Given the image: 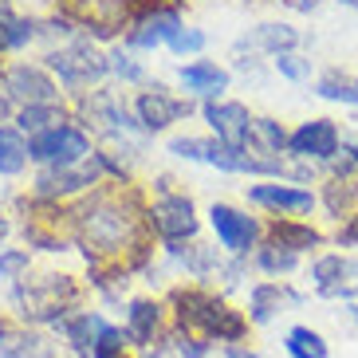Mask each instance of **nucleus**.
Listing matches in <instances>:
<instances>
[{
    "label": "nucleus",
    "mask_w": 358,
    "mask_h": 358,
    "mask_svg": "<svg viewBox=\"0 0 358 358\" xmlns=\"http://www.w3.org/2000/svg\"><path fill=\"white\" fill-rule=\"evenodd\" d=\"M338 244H358V217H355V221H350L343 232H338Z\"/></svg>",
    "instance_id": "c9c22d12"
},
{
    "label": "nucleus",
    "mask_w": 358,
    "mask_h": 358,
    "mask_svg": "<svg viewBox=\"0 0 358 358\" xmlns=\"http://www.w3.org/2000/svg\"><path fill=\"white\" fill-rule=\"evenodd\" d=\"M20 268H28V256H24V252H8V256H0V272H4V275L20 272Z\"/></svg>",
    "instance_id": "f704fd0d"
},
{
    "label": "nucleus",
    "mask_w": 358,
    "mask_h": 358,
    "mask_svg": "<svg viewBox=\"0 0 358 358\" xmlns=\"http://www.w3.org/2000/svg\"><path fill=\"white\" fill-rule=\"evenodd\" d=\"M48 64H52V71L59 75V83L71 87V91L91 87L95 79H103V75L110 71V59H103L91 43H71V48H59V52L48 55Z\"/></svg>",
    "instance_id": "20e7f679"
},
{
    "label": "nucleus",
    "mask_w": 358,
    "mask_h": 358,
    "mask_svg": "<svg viewBox=\"0 0 358 358\" xmlns=\"http://www.w3.org/2000/svg\"><path fill=\"white\" fill-rule=\"evenodd\" d=\"M173 303H178L181 327H197L201 335H209V338L213 335L217 338H241L244 335V319L205 292H178Z\"/></svg>",
    "instance_id": "f257e3e1"
},
{
    "label": "nucleus",
    "mask_w": 358,
    "mask_h": 358,
    "mask_svg": "<svg viewBox=\"0 0 358 358\" xmlns=\"http://www.w3.org/2000/svg\"><path fill=\"white\" fill-rule=\"evenodd\" d=\"M287 355L292 358H327V343L319 331H311V327H292L287 331Z\"/></svg>",
    "instance_id": "4be33fe9"
},
{
    "label": "nucleus",
    "mask_w": 358,
    "mask_h": 358,
    "mask_svg": "<svg viewBox=\"0 0 358 358\" xmlns=\"http://www.w3.org/2000/svg\"><path fill=\"white\" fill-rule=\"evenodd\" d=\"M311 280L323 295H350L358 280V260H347V256H323V260L311 264Z\"/></svg>",
    "instance_id": "f8f14e48"
},
{
    "label": "nucleus",
    "mask_w": 358,
    "mask_h": 358,
    "mask_svg": "<svg viewBox=\"0 0 358 358\" xmlns=\"http://www.w3.org/2000/svg\"><path fill=\"white\" fill-rule=\"evenodd\" d=\"M4 87H8L12 99H20V103H28V106H52L55 103V83L40 71V67H28V64L12 67V71L4 75Z\"/></svg>",
    "instance_id": "1a4fd4ad"
},
{
    "label": "nucleus",
    "mask_w": 358,
    "mask_h": 358,
    "mask_svg": "<svg viewBox=\"0 0 358 358\" xmlns=\"http://www.w3.org/2000/svg\"><path fill=\"white\" fill-rule=\"evenodd\" d=\"M110 71H118L122 79H142V67L130 55H110Z\"/></svg>",
    "instance_id": "72a5a7b5"
},
{
    "label": "nucleus",
    "mask_w": 358,
    "mask_h": 358,
    "mask_svg": "<svg viewBox=\"0 0 358 358\" xmlns=\"http://www.w3.org/2000/svg\"><path fill=\"white\" fill-rule=\"evenodd\" d=\"M79 224H83V236L95 244V248H103V252H115V248H122V241L130 236V229H134V217H130V213L122 209L118 201L95 197L83 213H79Z\"/></svg>",
    "instance_id": "7ed1b4c3"
},
{
    "label": "nucleus",
    "mask_w": 358,
    "mask_h": 358,
    "mask_svg": "<svg viewBox=\"0 0 358 358\" xmlns=\"http://www.w3.org/2000/svg\"><path fill=\"white\" fill-rule=\"evenodd\" d=\"M87 150H91V142H87L83 130H75V127H55V130L36 134L32 142H28V154H32L36 162H43V166H52V169H67V166H75V162H83Z\"/></svg>",
    "instance_id": "39448f33"
},
{
    "label": "nucleus",
    "mask_w": 358,
    "mask_h": 358,
    "mask_svg": "<svg viewBox=\"0 0 358 358\" xmlns=\"http://www.w3.org/2000/svg\"><path fill=\"white\" fill-rule=\"evenodd\" d=\"M287 150L299 154V158H319V162H331L338 154V130L331 118H311L303 127L287 138Z\"/></svg>",
    "instance_id": "0eeeda50"
},
{
    "label": "nucleus",
    "mask_w": 358,
    "mask_h": 358,
    "mask_svg": "<svg viewBox=\"0 0 358 358\" xmlns=\"http://www.w3.org/2000/svg\"><path fill=\"white\" fill-rule=\"evenodd\" d=\"M343 4H350V8H358V0H343Z\"/></svg>",
    "instance_id": "4c0bfd02"
},
{
    "label": "nucleus",
    "mask_w": 358,
    "mask_h": 358,
    "mask_svg": "<svg viewBox=\"0 0 358 358\" xmlns=\"http://www.w3.org/2000/svg\"><path fill=\"white\" fill-rule=\"evenodd\" d=\"M64 127V115L55 110V106H24L20 110V130L24 134H48V130Z\"/></svg>",
    "instance_id": "b1692460"
},
{
    "label": "nucleus",
    "mask_w": 358,
    "mask_h": 358,
    "mask_svg": "<svg viewBox=\"0 0 358 358\" xmlns=\"http://www.w3.org/2000/svg\"><path fill=\"white\" fill-rule=\"evenodd\" d=\"M169 48L178 55H185V52H201L205 48V32H197V28H181L173 40H169Z\"/></svg>",
    "instance_id": "473e14b6"
},
{
    "label": "nucleus",
    "mask_w": 358,
    "mask_h": 358,
    "mask_svg": "<svg viewBox=\"0 0 358 358\" xmlns=\"http://www.w3.org/2000/svg\"><path fill=\"white\" fill-rule=\"evenodd\" d=\"M0 338H4V327H0Z\"/></svg>",
    "instance_id": "a19ab883"
},
{
    "label": "nucleus",
    "mask_w": 358,
    "mask_h": 358,
    "mask_svg": "<svg viewBox=\"0 0 358 358\" xmlns=\"http://www.w3.org/2000/svg\"><path fill=\"white\" fill-rule=\"evenodd\" d=\"M181 115H189V103H178V99H169L162 87L146 91V95L138 99V122L146 130H162L169 122H178Z\"/></svg>",
    "instance_id": "ddd939ff"
},
{
    "label": "nucleus",
    "mask_w": 358,
    "mask_h": 358,
    "mask_svg": "<svg viewBox=\"0 0 358 358\" xmlns=\"http://www.w3.org/2000/svg\"><path fill=\"white\" fill-rule=\"evenodd\" d=\"M260 154H280V150L287 146V134L284 127L275 122V118H256L252 122V138H248Z\"/></svg>",
    "instance_id": "5701e85b"
},
{
    "label": "nucleus",
    "mask_w": 358,
    "mask_h": 358,
    "mask_svg": "<svg viewBox=\"0 0 358 358\" xmlns=\"http://www.w3.org/2000/svg\"><path fill=\"white\" fill-rule=\"evenodd\" d=\"M64 331L71 335V343H75V350H79V355H91V350H95L99 331H103V319H99V315H79V319H71Z\"/></svg>",
    "instance_id": "a878e982"
},
{
    "label": "nucleus",
    "mask_w": 358,
    "mask_h": 358,
    "mask_svg": "<svg viewBox=\"0 0 358 358\" xmlns=\"http://www.w3.org/2000/svg\"><path fill=\"white\" fill-rule=\"evenodd\" d=\"M205 118H209V127L217 130V142L229 146V150H244V142L252 138L256 118L248 115V106H241V103H205Z\"/></svg>",
    "instance_id": "423d86ee"
},
{
    "label": "nucleus",
    "mask_w": 358,
    "mask_h": 358,
    "mask_svg": "<svg viewBox=\"0 0 358 358\" xmlns=\"http://www.w3.org/2000/svg\"><path fill=\"white\" fill-rule=\"evenodd\" d=\"M28 158H32V154H28V142H24L16 130L0 127V173H20Z\"/></svg>",
    "instance_id": "412c9836"
},
{
    "label": "nucleus",
    "mask_w": 358,
    "mask_h": 358,
    "mask_svg": "<svg viewBox=\"0 0 358 358\" xmlns=\"http://www.w3.org/2000/svg\"><path fill=\"white\" fill-rule=\"evenodd\" d=\"M118 350H122V331H115V327L103 323V331H99V338H95V350H91V358H115Z\"/></svg>",
    "instance_id": "7c9ffc66"
},
{
    "label": "nucleus",
    "mask_w": 358,
    "mask_h": 358,
    "mask_svg": "<svg viewBox=\"0 0 358 358\" xmlns=\"http://www.w3.org/2000/svg\"><path fill=\"white\" fill-rule=\"evenodd\" d=\"M95 181V166L91 169H48V173H40V181H36V189L43 193V197H59V193H75L83 189V185H91Z\"/></svg>",
    "instance_id": "f3484780"
},
{
    "label": "nucleus",
    "mask_w": 358,
    "mask_h": 358,
    "mask_svg": "<svg viewBox=\"0 0 358 358\" xmlns=\"http://www.w3.org/2000/svg\"><path fill=\"white\" fill-rule=\"evenodd\" d=\"M150 221L166 241H189L197 232V217H193V205L185 197H162L150 213Z\"/></svg>",
    "instance_id": "9d476101"
},
{
    "label": "nucleus",
    "mask_w": 358,
    "mask_h": 358,
    "mask_svg": "<svg viewBox=\"0 0 358 358\" xmlns=\"http://www.w3.org/2000/svg\"><path fill=\"white\" fill-rule=\"evenodd\" d=\"M154 327H158V307L146 303V299L130 303V327H127V335L134 338V343H150V338H154Z\"/></svg>",
    "instance_id": "393cba45"
},
{
    "label": "nucleus",
    "mask_w": 358,
    "mask_h": 358,
    "mask_svg": "<svg viewBox=\"0 0 358 358\" xmlns=\"http://www.w3.org/2000/svg\"><path fill=\"white\" fill-rule=\"evenodd\" d=\"M181 83L189 87V91H197V95L213 99V95H221L224 87H229V71H221L217 64H205V59H197V64L181 67Z\"/></svg>",
    "instance_id": "dca6fc26"
},
{
    "label": "nucleus",
    "mask_w": 358,
    "mask_h": 358,
    "mask_svg": "<svg viewBox=\"0 0 358 358\" xmlns=\"http://www.w3.org/2000/svg\"><path fill=\"white\" fill-rule=\"evenodd\" d=\"M275 71L287 75V79H307V75H311V64H307L303 55L284 52V55H275Z\"/></svg>",
    "instance_id": "2f4dec72"
},
{
    "label": "nucleus",
    "mask_w": 358,
    "mask_h": 358,
    "mask_svg": "<svg viewBox=\"0 0 358 358\" xmlns=\"http://www.w3.org/2000/svg\"><path fill=\"white\" fill-rule=\"evenodd\" d=\"M295 260H299L295 252H287V248H275V244L260 248V268H264V272H292Z\"/></svg>",
    "instance_id": "c85d7f7f"
},
{
    "label": "nucleus",
    "mask_w": 358,
    "mask_h": 358,
    "mask_svg": "<svg viewBox=\"0 0 358 358\" xmlns=\"http://www.w3.org/2000/svg\"><path fill=\"white\" fill-rule=\"evenodd\" d=\"M32 40V24L12 16L4 4H0V48H20V43Z\"/></svg>",
    "instance_id": "bb28decb"
},
{
    "label": "nucleus",
    "mask_w": 358,
    "mask_h": 358,
    "mask_svg": "<svg viewBox=\"0 0 358 358\" xmlns=\"http://www.w3.org/2000/svg\"><path fill=\"white\" fill-rule=\"evenodd\" d=\"M315 91L323 99H331V103H350V106H358V79L355 75H347V71H331V75H323L315 83Z\"/></svg>",
    "instance_id": "aec40b11"
},
{
    "label": "nucleus",
    "mask_w": 358,
    "mask_h": 358,
    "mask_svg": "<svg viewBox=\"0 0 358 358\" xmlns=\"http://www.w3.org/2000/svg\"><path fill=\"white\" fill-rule=\"evenodd\" d=\"M350 311H355V319H358V307H350Z\"/></svg>",
    "instance_id": "ea45409f"
},
{
    "label": "nucleus",
    "mask_w": 358,
    "mask_h": 358,
    "mask_svg": "<svg viewBox=\"0 0 358 358\" xmlns=\"http://www.w3.org/2000/svg\"><path fill=\"white\" fill-rule=\"evenodd\" d=\"M178 32H181V16L173 8H162V12H146L127 40L134 48H158V43H169Z\"/></svg>",
    "instance_id": "4468645a"
},
{
    "label": "nucleus",
    "mask_w": 358,
    "mask_h": 358,
    "mask_svg": "<svg viewBox=\"0 0 358 358\" xmlns=\"http://www.w3.org/2000/svg\"><path fill=\"white\" fill-rule=\"evenodd\" d=\"M0 115H4V99H0Z\"/></svg>",
    "instance_id": "58836bf2"
},
{
    "label": "nucleus",
    "mask_w": 358,
    "mask_h": 358,
    "mask_svg": "<svg viewBox=\"0 0 358 358\" xmlns=\"http://www.w3.org/2000/svg\"><path fill=\"white\" fill-rule=\"evenodd\" d=\"M169 150L178 158H193V162H209V166L232 169V173H284L280 162H264V158H248L244 150H229L221 142H209V138H173Z\"/></svg>",
    "instance_id": "f03ea898"
},
{
    "label": "nucleus",
    "mask_w": 358,
    "mask_h": 358,
    "mask_svg": "<svg viewBox=\"0 0 358 358\" xmlns=\"http://www.w3.org/2000/svg\"><path fill=\"white\" fill-rule=\"evenodd\" d=\"M224 358H256V355H252V350H241V347H232Z\"/></svg>",
    "instance_id": "e433bc0d"
},
{
    "label": "nucleus",
    "mask_w": 358,
    "mask_h": 358,
    "mask_svg": "<svg viewBox=\"0 0 358 358\" xmlns=\"http://www.w3.org/2000/svg\"><path fill=\"white\" fill-rule=\"evenodd\" d=\"M64 8L95 36H115L122 16H127V0H64Z\"/></svg>",
    "instance_id": "6e6552de"
},
{
    "label": "nucleus",
    "mask_w": 358,
    "mask_h": 358,
    "mask_svg": "<svg viewBox=\"0 0 358 358\" xmlns=\"http://www.w3.org/2000/svg\"><path fill=\"white\" fill-rule=\"evenodd\" d=\"M248 197L256 205H268V209H287V213H307L315 205V197L307 189H292V185H252Z\"/></svg>",
    "instance_id": "2eb2a0df"
},
{
    "label": "nucleus",
    "mask_w": 358,
    "mask_h": 358,
    "mask_svg": "<svg viewBox=\"0 0 358 358\" xmlns=\"http://www.w3.org/2000/svg\"><path fill=\"white\" fill-rule=\"evenodd\" d=\"M248 43H260V48H268L272 55H284L299 43V32L287 28V24H260V28L248 36Z\"/></svg>",
    "instance_id": "a211bd4d"
},
{
    "label": "nucleus",
    "mask_w": 358,
    "mask_h": 358,
    "mask_svg": "<svg viewBox=\"0 0 358 358\" xmlns=\"http://www.w3.org/2000/svg\"><path fill=\"white\" fill-rule=\"evenodd\" d=\"M209 221L221 236V244L229 252H244V248H252L256 241V221L252 217H244V213L229 209V205H213L209 209Z\"/></svg>",
    "instance_id": "9b49d317"
},
{
    "label": "nucleus",
    "mask_w": 358,
    "mask_h": 358,
    "mask_svg": "<svg viewBox=\"0 0 358 358\" xmlns=\"http://www.w3.org/2000/svg\"><path fill=\"white\" fill-rule=\"evenodd\" d=\"M272 244L275 248H287V252H303V248H315L319 244V232L315 229H307V224H287V221H280L272 229Z\"/></svg>",
    "instance_id": "6ab92c4d"
},
{
    "label": "nucleus",
    "mask_w": 358,
    "mask_h": 358,
    "mask_svg": "<svg viewBox=\"0 0 358 358\" xmlns=\"http://www.w3.org/2000/svg\"><path fill=\"white\" fill-rule=\"evenodd\" d=\"M284 287L280 284H264V287H256L252 292V319L256 323H268V319L275 315V307L284 303Z\"/></svg>",
    "instance_id": "cd10ccee"
},
{
    "label": "nucleus",
    "mask_w": 358,
    "mask_h": 358,
    "mask_svg": "<svg viewBox=\"0 0 358 358\" xmlns=\"http://www.w3.org/2000/svg\"><path fill=\"white\" fill-rule=\"evenodd\" d=\"M8 358H52V347L43 343V338L28 335V338H16V343H8V350H4Z\"/></svg>",
    "instance_id": "c756f323"
}]
</instances>
